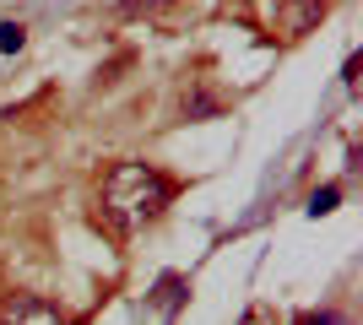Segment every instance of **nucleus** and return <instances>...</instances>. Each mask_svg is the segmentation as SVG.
Returning a JSON list of instances; mask_svg holds the SVG:
<instances>
[{
	"instance_id": "f257e3e1",
	"label": "nucleus",
	"mask_w": 363,
	"mask_h": 325,
	"mask_svg": "<svg viewBox=\"0 0 363 325\" xmlns=\"http://www.w3.org/2000/svg\"><path fill=\"white\" fill-rule=\"evenodd\" d=\"M168 201H174V179L152 163H114L104 173V190H98L104 222L114 233H141L147 222L163 217Z\"/></svg>"
},
{
	"instance_id": "f03ea898",
	"label": "nucleus",
	"mask_w": 363,
	"mask_h": 325,
	"mask_svg": "<svg viewBox=\"0 0 363 325\" xmlns=\"http://www.w3.org/2000/svg\"><path fill=\"white\" fill-rule=\"evenodd\" d=\"M0 325H65V314L38 293H6L0 298Z\"/></svg>"
},
{
	"instance_id": "7ed1b4c3",
	"label": "nucleus",
	"mask_w": 363,
	"mask_h": 325,
	"mask_svg": "<svg viewBox=\"0 0 363 325\" xmlns=\"http://www.w3.org/2000/svg\"><path fill=\"white\" fill-rule=\"evenodd\" d=\"M320 16H325V0H277V33H282V38L315 33Z\"/></svg>"
},
{
	"instance_id": "20e7f679",
	"label": "nucleus",
	"mask_w": 363,
	"mask_h": 325,
	"mask_svg": "<svg viewBox=\"0 0 363 325\" xmlns=\"http://www.w3.org/2000/svg\"><path fill=\"white\" fill-rule=\"evenodd\" d=\"M0 49H22V22H6V28H0Z\"/></svg>"
},
{
	"instance_id": "39448f33",
	"label": "nucleus",
	"mask_w": 363,
	"mask_h": 325,
	"mask_svg": "<svg viewBox=\"0 0 363 325\" xmlns=\"http://www.w3.org/2000/svg\"><path fill=\"white\" fill-rule=\"evenodd\" d=\"M298 325H347V320H336V314H303Z\"/></svg>"
},
{
	"instance_id": "423d86ee",
	"label": "nucleus",
	"mask_w": 363,
	"mask_h": 325,
	"mask_svg": "<svg viewBox=\"0 0 363 325\" xmlns=\"http://www.w3.org/2000/svg\"><path fill=\"white\" fill-rule=\"evenodd\" d=\"M141 6H147V11H152V6H157V0H125L120 11H141Z\"/></svg>"
}]
</instances>
